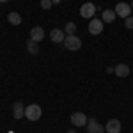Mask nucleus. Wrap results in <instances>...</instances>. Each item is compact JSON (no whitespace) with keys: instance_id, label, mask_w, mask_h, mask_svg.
Here are the masks:
<instances>
[{"instance_id":"obj_2","label":"nucleus","mask_w":133,"mask_h":133,"mask_svg":"<svg viewBox=\"0 0 133 133\" xmlns=\"http://www.w3.org/2000/svg\"><path fill=\"white\" fill-rule=\"evenodd\" d=\"M41 114H43L41 107H39V105H34V103L25 108V117H27L29 121H37V119L41 117Z\"/></svg>"},{"instance_id":"obj_10","label":"nucleus","mask_w":133,"mask_h":133,"mask_svg":"<svg viewBox=\"0 0 133 133\" xmlns=\"http://www.w3.org/2000/svg\"><path fill=\"white\" fill-rule=\"evenodd\" d=\"M64 37H66V34L61 30V29H53L50 32V39L53 43H64Z\"/></svg>"},{"instance_id":"obj_8","label":"nucleus","mask_w":133,"mask_h":133,"mask_svg":"<svg viewBox=\"0 0 133 133\" xmlns=\"http://www.w3.org/2000/svg\"><path fill=\"white\" fill-rule=\"evenodd\" d=\"M105 130H107V133H121L123 126L119 123V119H110L108 123L105 124Z\"/></svg>"},{"instance_id":"obj_13","label":"nucleus","mask_w":133,"mask_h":133,"mask_svg":"<svg viewBox=\"0 0 133 133\" xmlns=\"http://www.w3.org/2000/svg\"><path fill=\"white\" fill-rule=\"evenodd\" d=\"M115 11L114 9H105L103 11V23H112L114 20H115Z\"/></svg>"},{"instance_id":"obj_16","label":"nucleus","mask_w":133,"mask_h":133,"mask_svg":"<svg viewBox=\"0 0 133 133\" xmlns=\"http://www.w3.org/2000/svg\"><path fill=\"white\" fill-rule=\"evenodd\" d=\"M75 32H76V23H73V21L66 23V27H64V34H66V36H71V34H75Z\"/></svg>"},{"instance_id":"obj_21","label":"nucleus","mask_w":133,"mask_h":133,"mask_svg":"<svg viewBox=\"0 0 133 133\" xmlns=\"http://www.w3.org/2000/svg\"><path fill=\"white\" fill-rule=\"evenodd\" d=\"M0 2H9V0H0Z\"/></svg>"},{"instance_id":"obj_1","label":"nucleus","mask_w":133,"mask_h":133,"mask_svg":"<svg viewBox=\"0 0 133 133\" xmlns=\"http://www.w3.org/2000/svg\"><path fill=\"white\" fill-rule=\"evenodd\" d=\"M64 46H66L68 50H71V51H76V50H80V48H82V39H80V37H76L75 34L66 36V37H64Z\"/></svg>"},{"instance_id":"obj_15","label":"nucleus","mask_w":133,"mask_h":133,"mask_svg":"<svg viewBox=\"0 0 133 133\" xmlns=\"http://www.w3.org/2000/svg\"><path fill=\"white\" fill-rule=\"evenodd\" d=\"M7 20H9V23H11V25H20V23H21V16H20V12L12 11V12H9Z\"/></svg>"},{"instance_id":"obj_20","label":"nucleus","mask_w":133,"mask_h":133,"mask_svg":"<svg viewBox=\"0 0 133 133\" xmlns=\"http://www.w3.org/2000/svg\"><path fill=\"white\" fill-rule=\"evenodd\" d=\"M68 133H76V131H75V130H69V131H68Z\"/></svg>"},{"instance_id":"obj_11","label":"nucleus","mask_w":133,"mask_h":133,"mask_svg":"<svg viewBox=\"0 0 133 133\" xmlns=\"http://www.w3.org/2000/svg\"><path fill=\"white\" fill-rule=\"evenodd\" d=\"M44 37V30H43V27H34L30 30V39H34L36 43H39Z\"/></svg>"},{"instance_id":"obj_17","label":"nucleus","mask_w":133,"mask_h":133,"mask_svg":"<svg viewBox=\"0 0 133 133\" xmlns=\"http://www.w3.org/2000/svg\"><path fill=\"white\" fill-rule=\"evenodd\" d=\"M51 5H53V2H51V0H41V7H43L44 11H48Z\"/></svg>"},{"instance_id":"obj_5","label":"nucleus","mask_w":133,"mask_h":133,"mask_svg":"<svg viewBox=\"0 0 133 133\" xmlns=\"http://www.w3.org/2000/svg\"><path fill=\"white\" fill-rule=\"evenodd\" d=\"M103 20H96V18H92L91 23H89V34H92V36H99L103 32Z\"/></svg>"},{"instance_id":"obj_7","label":"nucleus","mask_w":133,"mask_h":133,"mask_svg":"<svg viewBox=\"0 0 133 133\" xmlns=\"http://www.w3.org/2000/svg\"><path fill=\"white\" fill-rule=\"evenodd\" d=\"M87 117H85V114L82 112H76V114H73L71 115V124H75L76 128H82V126H87Z\"/></svg>"},{"instance_id":"obj_19","label":"nucleus","mask_w":133,"mask_h":133,"mask_svg":"<svg viewBox=\"0 0 133 133\" xmlns=\"http://www.w3.org/2000/svg\"><path fill=\"white\" fill-rule=\"evenodd\" d=\"M51 2H53V4H61L62 0H51Z\"/></svg>"},{"instance_id":"obj_12","label":"nucleus","mask_w":133,"mask_h":133,"mask_svg":"<svg viewBox=\"0 0 133 133\" xmlns=\"http://www.w3.org/2000/svg\"><path fill=\"white\" fill-rule=\"evenodd\" d=\"M114 73H115V75H117L119 78H126V76L130 75V68H128L126 64H119V66H115Z\"/></svg>"},{"instance_id":"obj_14","label":"nucleus","mask_w":133,"mask_h":133,"mask_svg":"<svg viewBox=\"0 0 133 133\" xmlns=\"http://www.w3.org/2000/svg\"><path fill=\"white\" fill-rule=\"evenodd\" d=\"M27 50H29V53H32V55H37V53H39V44L34 41V39H29V41H27Z\"/></svg>"},{"instance_id":"obj_6","label":"nucleus","mask_w":133,"mask_h":133,"mask_svg":"<svg viewBox=\"0 0 133 133\" xmlns=\"http://www.w3.org/2000/svg\"><path fill=\"white\" fill-rule=\"evenodd\" d=\"M85 128H87V133H105V128H103L94 117H91V119L87 121V126H85Z\"/></svg>"},{"instance_id":"obj_4","label":"nucleus","mask_w":133,"mask_h":133,"mask_svg":"<svg viewBox=\"0 0 133 133\" xmlns=\"http://www.w3.org/2000/svg\"><path fill=\"white\" fill-rule=\"evenodd\" d=\"M94 12H96V5H94V4H91V2H85L82 7H80V16H82V18L92 20Z\"/></svg>"},{"instance_id":"obj_9","label":"nucleus","mask_w":133,"mask_h":133,"mask_svg":"<svg viewBox=\"0 0 133 133\" xmlns=\"http://www.w3.org/2000/svg\"><path fill=\"white\" fill-rule=\"evenodd\" d=\"M12 115H14V119H21V117H25V107H23V103L18 101L12 105Z\"/></svg>"},{"instance_id":"obj_3","label":"nucleus","mask_w":133,"mask_h":133,"mask_svg":"<svg viewBox=\"0 0 133 133\" xmlns=\"http://www.w3.org/2000/svg\"><path fill=\"white\" fill-rule=\"evenodd\" d=\"M115 14L119 16V18H128V16H131V7H130V4H126V2H119L117 5H115Z\"/></svg>"},{"instance_id":"obj_18","label":"nucleus","mask_w":133,"mask_h":133,"mask_svg":"<svg viewBox=\"0 0 133 133\" xmlns=\"http://www.w3.org/2000/svg\"><path fill=\"white\" fill-rule=\"evenodd\" d=\"M124 25H126V29H133V16H128L126 21H124Z\"/></svg>"},{"instance_id":"obj_22","label":"nucleus","mask_w":133,"mask_h":133,"mask_svg":"<svg viewBox=\"0 0 133 133\" xmlns=\"http://www.w3.org/2000/svg\"><path fill=\"white\" fill-rule=\"evenodd\" d=\"M131 12H133V9H131Z\"/></svg>"}]
</instances>
